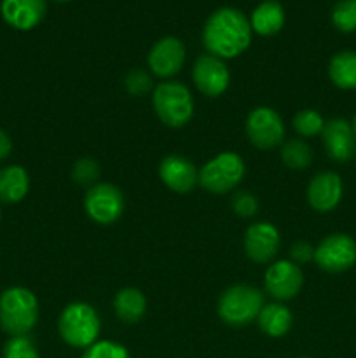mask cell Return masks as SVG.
Segmentation results:
<instances>
[{"mask_svg":"<svg viewBox=\"0 0 356 358\" xmlns=\"http://www.w3.org/2000/svg\"><path fill=\"white\" fill-rule=\"evenodd\" d=\"M250 20L234 7H220L206 20L202 44L220 59L236 58L251 44Z\"/></svg>","mask_w":356,"mask_h":358,"instance_id":"6da1fadb","label":"cell"},{"mask_svg":"<svg viewBox=\"0 0 356 358\" xmlns=\"http://www.w3.org/2000/svg\"><path fill=\"white\" fill-rule=\"evenodd\" d=\"M38 301L24 287H10L0 296V327L9 336H27L37 325Z\"/></svg>","mask_w":356,"mask_h":358,"instance_id":"7a4b0ae2","label":"cell"},{"mask_svg":"<svg viewBox=\"0 0 356 358\" xmlns=\"http://www.w3.org/2000/svg\"><path fill=\"white\" fill-rule=\"evenodd\" d=\"M101 322L96 310L87 303H72L58 318V332L72 348H89L98 341Z\"/></svg>","mask_w":356,"mask_h":358,"instance_id":"3957f363","label":"cell"},{"mask_svg":"<svg viewBox=\"0 0 356 358\" xmlns=\"http://www.w3.org/2000/svg\"><path fill=\"white\" fill-rule=\"evenodd\" d=\"M152 101L157 117L170 128L188 124L194 115V98L191 90L178 80H164L157 84Z\"/></svg>","mask_w":356,"mask_h":358,"instance_id":"277c9868","label":"cell"},{"mask_svg":"<svg viewBox=\"0 0 356 358\" xmlns=\"http://www.w3.org/2000/svg\"><path fill=\"white\" fill-rule=\"evenodd\" d=\"M264 308V294L251 285H232L218 301V317L232 327H243L257 320Z\"/></svg>","mask_w":356,"mask_h":358,"instance_id":"5b68a950","label":"cell"},{"mask_svg":"<svg viewBox=\"0 0 356 358\" xmlns=\"http://www.w3.org/2000/svg\"><path fill=\"white\" fill-rule=\"evenodd\" d=\"M246 173V166L236 152H222L199 170V185L212 194L234 191Z\"/></svg>","mask_w":356,"mask_h":358,"instance_id":"8992f818","label":"cell"},{"mask_svg":"<svg viewBox=\"0 0 356 358\" xmlns=\"http://www.w3.org/2000/svg\"><path fill=\"white\" fill-rule=\"evenodd\" d=\"M84 206L91 220L100 226H110L124 213V196L114 184L100 182L89 187L84 198Z\"/></svg>","mask_w":356,"mask_h":358,"instance_id":"52a82bcc","label":"cell"},{"mask_svg":"<svg viewBox=\"0 0 356 358\" xmlns=\"http://www.w3.org/2000/svg\"><path fill=\"white\" fill-rule=\"evenodd\" d=\"M246 135L257 149H274L285 138V124L281 115L271 107L253 108L246 117Z\"/></svg>","mask_w":356,"mask_h":358,"instance_id":"ba28073f","label":"cell"},{"mask_svg":"<svg viewBox=\"0 0 356 358\" xmlns=\"http://www.w3.org/2000/svg\"><path fill=\"white\" fill-rule=\"evenodd\" d=\"M314 262L327 273H344L356 264V241L348 234H330L314 248Z\"/></svg>","mask_w":356,"mask_h":358,"instance_id":"9c48e42d","label":"cell"},{"mask_svg":"<svg viewBox=\"0 0 356 358\" xmlns=\"http://www.w3.org/2000/svg\"><path fill=\"white\" fill-rule=\"evenodd\" d=\"M192 80L205 96L216 98L229 87L230 73L225 62L213 55H201L192 69Z\"/></svg>","mask_w":356,"mask_h":358,"instance_id":"30bf717a","label":"cell"},{"mask_svg":"<svg viewBox=\"0 0 356 358\" xmlns=\"http://www.w3.org/2000/svg\"><path fill=\"white\" fill-rule=\"evenodd\" d=\"M265 290L278 301H288L299 296L304 285L300 266L292 261H276L265 271Z\"/></svg>","mask_w":356,"mask_h":358,"instance_id":"8fae6325","label":"cell"},{"mask_svg":"<svg viewBox=\"0 0 356 358\" xmlns=\"http://www.w3.org/2000/svg\"><path fill=\"white\" fill-rule=\"evenodd\" d=\"M279 231L271 222H255L244 233V254L257 264H267L279 250Z\"/></svg>","mask_w":356,"mask_h":358,"instance_id":"7c38bea8","label":"cell"},{"mask_svg":"<svg viewBox=\"0 0 356 358\" xmlns=\"http://www.w3.org/2000/svg\"><path fill=\"white\" fill-rule=\"evenodd\" d=\"M150 70L161 79L177 76L185 63V45L177 37H164L157 41L147 56Z\"/></svg>","mask_w":356,"mask_h":358,"instance_id":"4fadbf2b","label":"cell"},{"mask_svg":"<svg viewBox=\"0 0 356 358\" xmlns=\"http://www.w3.org/2000/svg\"><path fill=\"white\" fill-rule=\"evenodd\" d=\"M321 138H323L325 150L330 159L346 163L353 156H356V136L353 131V124L346 119L334 117L325 122Z\"/></svg>","mask_w":356,"mask_h":358,"instance_id":"5bb4252c","label":"cell"},{"mask_svg":"<svg viewBox=\"0 0 356 358\" xmlns=\"http://www.w3.org/2000/svg\"><path fill=\"white\" fill-rule=\"evenodd\" d=\"M342 194H344V184L335 171H321L314 175L307 185V201L311 208L320 213L337 208Z\"/></svg>","mask_w":356,"mask_h":358,"instance_id":"9a60e30c","label":"cell"},{"mask_svg":"<svg viewBox=\"0 0 356 358\" xmlns=\"http://www.w3.org/2000/svg\"><path fill=\"white\" fill-rule=\"evenodd\" d=\"M159 177L166 187L178 194H187L199 184V171L195 170L194 163L177 154H171L161 161Z\"/></svg>","mask_w":356,"mask_h":358,"instance_id":"2e32d148","label":"cell"},{"mask_svg":"<svg viewBox=\"0 0 356 358\" xmlns=\"http://www.w3.org/2000/svg\"><path fill=\"white\" fill-rule=\"evenodd\" d=\"M45 0H2L0 14L9 27L27 31L37 27L45 16Z\"/></svg>","mask_w":356,"mask_h":358,"instance_id":"e0dca14e","label":"cell"},{"mask_svg":"<svg viewBox=\"0 0 356 358\" xmlns=\"http://www.w3.org/2000/svg\"><path fill=\"white\" fill-rule=\"evenodd\" d=\"M257 324L260 331L269 338H283L292 329L293 315L281 303L264 304V308H262L257 317Z\"/></svg>","mask_w":356,"mask_h":358,"instance_id":"ac0fdd59","label":"cell"},{"mask_svg":"<svg viewBox=\"0 0 356 358\" xmlns=\"http://www.w3.org/2000/svg\"><path fill=\"white\" fill-rule=\"evenodd\" d=\"M250 24L251 30L257 31L258 35H264V37L276 35L285 24V10L281 3L274 0H264L251 13Z\"/></svg>","mask_w":356,"mask_h":358,"instance_id":"d6986e66","label":"cell"},{"mask_svg":"<svg viewBox=\"0 0 356 358\" xmlns=\"http://www.w3.org/2000/svg\"><path fill=\"white\" fill-rule=\"evenodd\" d=\"M115 317L124 324H136L143 318L147 311V299L142 290L135 287L121 289L114 297Z\"/></svg>","mask_w":356,"mask_h":358,"instance_id":"ffe728a7","label":"cell"},{"mask_svg":"<svg viewBox=\"0 0 356 358\" xmlns=\"http://www.w3.org/2000/svg\"><path fill=\"white\" fill-rule=\"evenodd\" d=\"M28 189H30V177L23 166L10 164L0 170V201H21L28 194Z\"/></svg>","mask_w":356,"mask_h":358,"instance_id":"44dd1931","label":"cell"},{"mask_svg":"<svg viewBox=\"0 0 356 358\" xmlns=\"http://www.w3.org/2000/svg\"><path fill=\"white\" fill-rule=\"evenodd\" d=\"M328 77L341 90H356V52H337L328 63Z\"/></svg>","mask_w":356,"mask_h":358,"instance_id":"7402d4cb","label":"cell"},{"mask_svg":"<svg viewBox=\"0 0 356 358\" xmlns=\"http://www.w3.org/2000/svg\"><path fill=\"white\" fill-rule=\"evenodd\" d=\"M281 159L290 170H306L313 163V149L304 140L292 138L283 143Z\"/></svg>","mask_w":356,"mask_h":358,"instance_id":"603a6c76","label":"cell"},{"mask_svg":"<svg viewBox=\"0 0 356 358\" xmlns=\"http://www.w3.org/2000/svg\"><path fill=\"white\" fill-rule=\"evenodd\" d=\"M332 23L342 34L356 31V0H339L332 10Z\"/></svg>","mask_w":356,"mask_h":358,"instance_id":"cb8c5ba5","label":"cell"},{"mask_svg":"<svg viewBox=\"0 0 356 358\" xmlns=\"http://www.w3.org/2000/svg\"><path fill=\"white\" fill-rule=\"evenodd\" d=\"M325 121L321 117V114H318L313 108H306V110L297 112L295 117H293V129L299 133L300 136H316L323 131Z\"/></svg>","mask_w":356,"mask_h":358,"instance_id":"d4e9b609","label":"cell"},{"mask_svg":"<svg viewBox=\"0 0 356 358\" xmlns=\"http://www.w3.org/2000/svg\"><path fill=\"white\" fill-rule=\"evenodd\" d=\"M3 358H40L34 339L27 336H10L9 341L3 345Z\"/></svg>","mask_w":356,"mask_h":358,"instance_id":"484cf974","label":"cell"},{"mask_svg":"<svg viewBox=\"0 0 356 358\" xmlns=\"http://www.w3.org/2000/svg\"><path fill=\"white\" fill-rule=\"evenodd\" d=\"M98 177H100V166L91 157H82V159L75 161L72 170V178L80 185H89L93 187L96 184Z\"/></svg>","mask_w":356,"mask_h":358,"instance_id":"4316f807","label":"cell"},{"mask_svg":"<svg viewBox=\"0 0 356 358\" xmlns=\"http://www.w3.org/2000/svg\"><path fill=\"white\" fill-rule=\"evenodd\" d=\"M82 358H131L128 350L115 341H96L84 350Z\"/></svg>","mask_w":356,"mask_h":358,"instance_id":"83f0119b","label":"cell"},{"mask_svg":"<svg viewBox=\"0 0 356 358\" xmlns=\"http://www.w3.org/2000/svg\"><path fill=\"white\" fill-rule=\"evenodd\" d=\"M124 86L129 94H133V96H142V94L150 91V87H152V79H150L149 73L143 72V70H131V72L126 76Z\"/></svg>","mask_w":356,"mask_h":358,"instance_id":"f1b7e54d","label":"cell"},{"mask_svg":"<svg viewBox=\"0 0 356 358\" xmlns=\"http://www.w3.org/2000/svg\"><path fill=\"white\" fill-rule=\"evenodd\" d=\"M232 210L237 213L239 217H253L255 213L258 212V201L251 192L248 191H241L236 192L232 198Z\"/></svg>","mask_w":356,"mask_h":358,"instance_id":"f546056e","label":"cell"},{"mask_svg":"<svg viewBox=\"0 0 356 358\" xmlns=\"http://www.w3.org/2000/svg\"><path fill=\"white\" fill-rule=\"evenodd\" d=\"M290 257H292L293 264H307V262L314 261V248L307 241H297L290 248Z\"/></svg>","mask_w":356,"mask_h":358,"instance_id":"4dcf8cb0","label":"cell"},{"mask_svg":"<svg viewBox=\"0 0 356 358\" xmlns=\"http://www.w3.org/2000/svg\"><path fill=\"white\" fill-rule=\"evenodd\" d=\"M10 150H13V140L3 129H0V161L9 157Z\"/></svg>","mask_w":356,"mask_h":358,"instance_id":"1f68e13d","label":"cell"},{"mask_svg":"<svg viewBox=\"0 0 356 358\" xmlns=\"http://www.w3.org/2000/svg\"><path fill=\"white\" fill-rule=\"evenodd\" d=\"M353 131H355V136H356V115H355V121H353Z\"/></svg>","mask_w":356,"mask_h":358,"instance_id":"d6a6232c","label":"cell"},{"mask_svg":"<svg viewBox=\"0 0 356 358\" xmlns=\"http://www.w3.org/2000/svg\"><path fill=\"white\" fill-rule=\"evenodd\" d=\"M54 2H68V0H54Z\"/></svg>","mask_w":356,"mask_h":358,"instance_id":"836d02e7","label":"cell"},{"mask_svg":"<svg viewBox=\"0 0 356 358\" xmlns=\"http://www.w3.org/2000/svg\"><path fill=\"white\" fill-rule=\"evenodd\" d=\"M262 2H264V0H262Z\"/></svg>","mask_w":356,"mask_h":358,"instance_id":"e575fe53","label":"cell"}]
</instances>
